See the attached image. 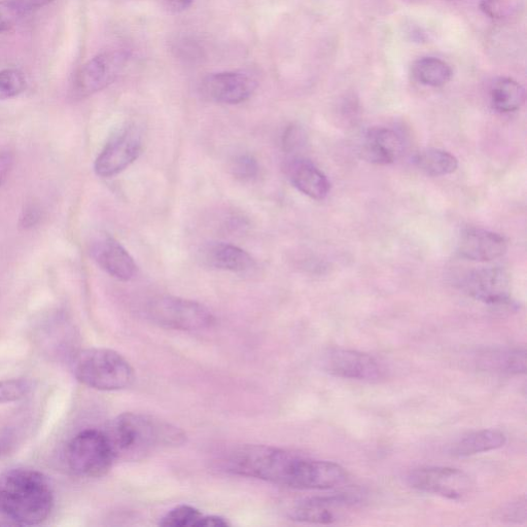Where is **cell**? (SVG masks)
<instances>
[{"mask_svg":"<svg viewBox=\"0 0 527 527\" xmlns=\"http://www.w3.org/2000/svg\"><path fill=\"white\" fill-rule=\"evenodd\" d=\"M476 364L479 369L509 375L526 372L525 348H488L480 351Z\"/></svg>","mask_w":527,"mask_h":527,"instance_id":"ac0fdd59","label":"cell"},{"mask_svg":"<svg viewBox=\"0 0 527 527\" xmlns=\"http://www.w3.org/2000/svg\"><path fill=\"white\" fill-rule=\"evenodd\" d=\"M287 174L293 186L311 199L323 200L331 191L326 174L309 160H291L287 165Z\"/></svg>","mask_w":527,"mask_h":527,"instance_id":"e0dca14e","label":"cell"},{"mask_svg":"<svg viewBox=\"0 0 527 527\" xmlns=\"http://www.w3.org/2000/svg\"><path fill=\"white\" fill-rule=\"evenodd\" d=\"M55 2V0H14L20 11L26 16L34 11H38Z\"/></svg>","mask_w":527,"mask_h":527,"instance_id":"836d02e7","label":"cell"},{"mask_svg":"<svg viewBox=\"0 0 527 527\" xmlns=\"http://www.w3.org/2000/svg\"><path fill=\"white\" fill-rule=\"evenodd\" d=\"M107 437L117 459L135 461L153 451L185 443V433L150 415L127 412L113 420Z\"/></svg>","mask_w":527,"mask_h":527,"instance_id":"3957f363","label":"cell"},{"mask_svg":"<svg viewBox=\"0 0 527 527\" xmlns=\"http://www.w3.org/2000/svg\"><path fill=\"white\" fill-rule=\"evenodd\" d=\"M13 165V158L8 153L0 152V185L6 180Z\"/></svg>","mask_w":527,"mask_h":527,"instance_id":"8d00e7d4","label":"cell"},{"mask_svg":"<svg viewBox=\"0 0 527 527\" xmlns=\"http://www.w3.org/2000/svg\"><path fill=\"white\" fill-rule=\"evenodd\" d=\"M41 219V208L37 204H28L23 210L20 224L24 229H30L37 226Z\"/></svg>","mask_w":527,"mask_h":527,"instance_id":"1f68e13d","label":"cell"},{"mask_svg":"<svg viewBox=\"0 0 527 527\" xmlns=\"http://www.w3.org/2000/svg\"><path fill=\"white\" fill-rule=\"evenodd\" d=\"M129 54L122 50L107 51L93 57L79 70L74 82V92L88 97L111 86L122 74Z\"/></svg>","mask_w":527,"mask_h":527,"instance_id":"ba28073f","label":"cell"},{"mask_svg":"<svg viewBox=\"0 0 527 527\" xmlns=\"http://www.w3.org/2000/svg\"><path fill=\"white\" fill-rule=\"evenodd\" d=\"M147 314L153 323L179 331H201L216 323L215 315L204 305L173 296H160L150 301Z\"/></svg>","mask_w":527,"mask_h":527,"instance_id":"8992f818","label":"cell"},{"mask_svg":"<svg viewBox=\"0 0 527 527\" xmlns=\"http://www.w3.org/2000/svg\"><path fill=\"white\" fill-rule=\"evenodd\" d=\"M403 150V139L395 130L376 127L365 135L362 154L368 162L389 165L401 157Z\"/></svg>","mask_w":527,"mask_h":527,"instance_id":"9a60e30c","label":"cell"},{"mask_svg":"<svg viewBox=\"0 0 527 527\" xmlns=\"http://www.w3.org/2000/svg\"><path fill=\"white\" fill-rule=\"evenodd\" d=\"M116 460L107 434L85 430L76 435L66 446L65 462L70 471L84 478L107 475Z\"/></svg>","mask_w":527,"mask_h":527,"instance_id":"5b68a950","label":"cell"},{"mask_svg":"<svg viewBox=\"0 0 527 527\" xmlns=\"http://www.w3.org/2000/svg\"><path fill=\"white\" fill-rule=\"evenodd\" d=\"M230 523L227 519L220 516H205L199 520L197 527H227Z\"/></svg>","mask_w":527,"mask_h":527,"instance_id":"d590c367","label":"cell"},{"mask_svg":"<svg viewBox=\"0 0 527 527\" xmlns=\"http://www.w3.org/2000/svg\"><path fill=\"white\" fill-rule=\"evenodd\" d=\"M480 9L489 18L503 19L507 16L510 7L505 0H482Z\"/></svg>","mask_w":527,"mask_h":527,"instance_id":"4dcf8cb0","label":"cell"},{"mask_svg":"<svg viewBox=\"0 0 527 527\" xmlns=\"http://www.w3.org/2000/svg\"><path fill=\"white\" fill-rule=\"evenodd\" d=\"M72 369L80 383L102 392L125 390L134 380L129 362L117 351L108 348L79 351L74 357Z\"/></svg>","mask_w":527,"mask_h":527,"instance_id":"277c9868","label":"cell"},{"mask_svg":"<svg viewBox=\"0 0 527 527\" xmlns=\"http://www.w3.org/2000/svg\"><path fill=\"white\" fill-rule=\"evenodd\" d=\"M26 87V77L20 70H0V100L17 97L26 90Z\"/></svg>","mask_w":527,"mask_h":527,"instance_id":"d4e9b609","label":"cell"},{"mask_svg":"<svg viewBox=\"0 0 527 527\" xmlns=\"http://www.w3.org/2000/svg\"><path fill=\"white\" fill-rule=\"evenodd\" d=\"M142 152V132L137 126L128 125L104 147L95 161L94 170L98 177H115L134 163Z\"/></svg>","mask_w":527,"mask_h":527,"instance_id":"9c48e42d","label":"cell"},{"mask_svg":"<svg viewBox=\"0 0 527 527\" xmlns=\"http://www.w3.org/2000/svg\"><path fill=\"white\" fill-rule=\"evenodd\" d=\"M524 102V88L511 78H499L490 87L491 107L499 113L516 112Z\"/></svg>","mask_w":527,"mask_h":527,"instance_id":"ffe728a7","label":"cell"},{"mask_svg":"<svg viewBox=\"0 0 527 527\" xmlns=\"http://www.w3.org/2000/svg\"><path fill=\"white\" fill-rule=\"evenodd\" d=\"M90 254L102 270L118 280L129 281L135 275L133 258L119 241L107 233H99L92 238Z\"/></svg>","mask_w":527,"mask_h":527,"instance_id":"4fadbf2b","label":"cell"},{"mask_svg":"<svg viewBox=\"0 0 527 527\" xmlns=\"http://www.w3.org/2000/svg\"><path fill=\"white\" fill-rule=\"evenodd\" d=\"M508 251L507 239L496 232L468 229L458 243V253L473 262H491L502 258Z\"/></svg>","mask_w":527,"mask_h":527,"instance_id":"5bb4252c","label":"cell"},{"mask_svg":"<svg viewBox=\"0 0 527 527\" xmlns=\"http://www.w3.org/2000/svg\"><path fill=\"white\" fill-rule=\"evenodd\" d=\"M412 76L420 84L437 88L451 81L453 70L448 63L439 58L424 57L412 65Z\"/></svg>","mask_w":527,"mask_h":527,"instance_id":"44dd1931","label":"cell"},{"mask_svg":"<svg viewBox=\"0 0 527 527\" xmlns=\"http://www.w3.org/2000/svg\"><path fill=\"white\" fill-rule=\"evenodd\" d=\"M203 514L188 505L179 506L169 511L160 521L164 527H197Z\"/></svg>","mask_w":527,"mask_h":527,"instance_id":"cb8c5ba5","label":"cell"},{"mask_svg":"<svg viewBox=\"0 0 527 527\" xmlns=\"http://www.w3.org/2000/svg\"><path fill=\"white\" fill-rule=\"evenodd\" d=\"M223 464L234 475L294 489L329 490L348 480L347 471L337 463L266 445L238 446L227 453Z\"/></svg>","mask_w":527,"mask_h":527,"instance_id":"6da1fadb","label":"cell"},{"mask_svg":"<svg viewBox=\"0 0 527 527\" xmlns=\"http://www.w3.org/2000/svg\"><path fill=\"white\" fill-rule=\"evenodd\" d=\"M25 15L20 11L14 0L0 3V34L16 26Z\"/></svg>","mask_w":527,"mask_h":527,"instance_id":"83f0119b","label":"cell"},{"mask_svg":"<svg viewBox=\"0 0 527 527\" xmlns=\"http://www.w3.org/2000/svg\"><path fill=\"white\" fill-rule=\"evenodd\" d=\"M233 177L243 183L254 181L259 174V164L256 158L250 154L236 156L231 162Z\"/></svg>","mask_w":527,"mask_h":527,"instance_id":"4316f807","label":"cell"},{"mask_svg":"<svg viewBox=\"0 0 527 527\" xmlns=\"http://www.w3.org/2000/svg\"><path fill=\"white\" fill-rule=\"evenodd\" d=\"M408 485L420 493L450 501H461L472 490L470 477L459 469L449 467H420L407 474Z\"/></svg>","mask_w":527,"mask_h":527,"instance_id":"52a82bcc","label":"cell"},{"mask_svg":"<svg viewBox=\"0 0 527 527\" xmlns=\"http://www.w3.org/2000/svg\"><path fill=\"white\" fill-rule=\"evenodd\" d=\"M464 291L473 299L494 306L511 301V278L500 267H488L469 273L463 281Z\"/></svg>","mask_w":527,"mask_h":527,"instance_id":"8fae6325","label":"cell"},{"mask_svg":"<svg viewBox=\"0 0 527 527\" xmlns=\"http://www.w3.org/2000/svg\"><path fill=\"white\" fill-rule=\"evenodd\" d=\"M322 366L328 374L343 379L378 382L385 377V369L378 360L353 349H329Z\"/></svg>","mask_w":527,"mask_h":527,"instance_id":"30bf717a","label":"cell"},{"mask_svg":"<svg viewBox=\"0 0 527 527\" xmlns=\"http://www.w3.org/2000/svg\"><path fill=\"white\" fill-rule=\"evenodd\" d=\"M202 263L210 268L235 273L247 272L254 268L252 256L234 244L210 242L200 252Z\"/></svg>","mask_w":527,"mask_h":527,"instance_id":"2e32d148","label":"cell"},{"mask_svg":"<svg viewBox=\"0 0 527 527\" xmlns=\"http://www.w3.org/2000/svg\"><path fill=\"white\" fill-rule=\"evenodd\" d=\"M502 518L510 522L519 523L521 520L526 519V504L525 500L516 501L508 505L502 512Z\"/></svg>","mask_w":527,"mask_h":527,"instance_id":"d6a6232c","label":"cell"},{"mask_svg":"<svg viewBox=\"0 0 527 527\" xmlns=\"http://www.w3.org/2000/svg\"><path fill=\"white\" fill-rule=\"evenodd\" d=\"M55 504L49 479L37 470L17 468L0 475V516L13 525L45 522Z\"/></svg>","mask_w":527,"mask_h":527,"instance_id":"7a4b0ae2","label":"cell"},{"mask_svg":"<svg viewBox=\"0 0 527 527\" xmlns=\"http://www.w3.org/2000/svg\"><path fill=\"white\" fill-rule=\"evenodd\" d=\"M507 436L500 430L487 429L471 433L455 442L450 453L454 458H470L477 454L494 451L504 447Z\"/></svg>","mask_w":527,"mask_h":527,"instance_id":"d6986e66","label":"cell"},{"mask_svg":"<svg viewBox=\"0 0 527 527\" xmlns=\"http://www.w3.org/2000/svg\"><path fill=\"white\" fill-rule=\"evenodd\" d=\"M257 87L256 79L242 72L209 75L201 86L205 97L223 104H239L247 101L254 95Z\"/></svg>","mask_w":527,"mask_h":527,"instance_id":"7c38bea8","label":"cell"},{"mask_svg":"<svg viewBox=\"0 0 527 527\" xmlns=\"http://www.w3.org/2000/svg\"><path fill=\"white\" fill-rule=\"evenodd\" d=\"M306 135L304 130L296 125L288 127L283 136V147L288 153L295 152L305 145Z\"/></svg>","mask_w":527,"mask_h":527,"instance_id":"f546056e","label":"cell"},{"mask_svg":"<svg viewBox=\"0 0 527 527\" xmlns=\"http://www.w3.org/2000/svg\"><path fill=\"white\" fill-rule=\"evenodd\" d=\"M172 49L182 59L195 61L203 56L202 47L195 40L187 37L175 41Z\"/></svg>","mask_w":527,"mask_h":527,"instance_id":"f1b7e54d","label":"cell"},{"mask_svg":"<svg viewBox=\"0 0 527 527\" xmlns=\"http://www.w3.org/2000/svg\"><path fill=\"white\" fill-rule=\"evenodd\" d=\"M164 10L171 14H181L191 8L194 0H160Z\"/></svg>","mask_w":527,"mask_h":527,"instance_id":"e575fe53","label":"cell"},{"mask_svg":"<svg viewBox=\"0 0 527 527\" xmlns=\"http://www.w3.org/2000/svg\"><path fill=\"white\" fill-rule=\"evenodd\" d=\"M416 166L431 177H444L459 167V160L449 152L440 149H425L416 154Z\"/></svg>","mask_w":527,"mask_h":527,"instance_id":"7402d4cb","label":"cell"},{"mask_svg":"<svg viewBox=\"0 0 527 527\" xmlns=\"http://www.w3.org/2000/svg\"><path fill=\"white\" fill-rule=\"evenodd\" d=\"M292 520L308 524H334L338 517L334 508L323 503L318 497L299 503L291 514Z\"/></svg>","mask_w":527,"mask_h":527,"instance_id":"603a6c76","label":"cell"},{"mask_svg":"<svg viewBox=\"0 0 527 527\" xmlns=\"http://www.w3.org/2000/svg\"><path fill=\"white\" fill-rule=\"evenodd\" d=\"M32 391V382L26 378L0 380V405L20 401Z\"/></svg>","mask_w":527,"mask_h":527,"instance_id":"484cf974","label":"cell"}]
</instances>
